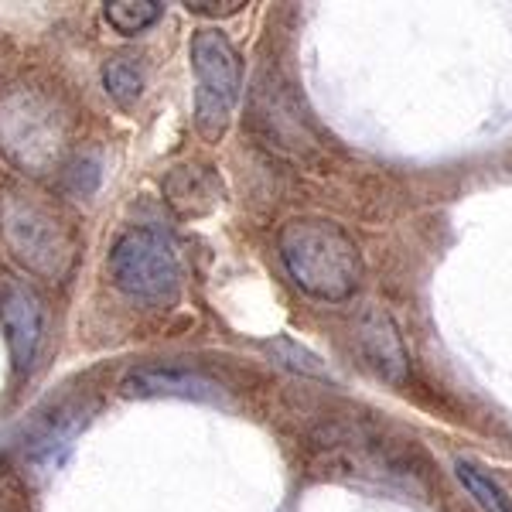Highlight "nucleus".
<instances>
[{
    "label": "nucleus",
    "instance_id": "f257e3e1",
    "mask_svg": "<svg viewBox=\"0 0 512 512\" xmlns=\"http://www.w3.org/2000/svg\"><path fill=\"white\" fill-rule=\"evenodd\" d=\"M277 250L287 274L318 301H345L362 284V253L338 222L294 219L280 229Z\"/></svg>",
    "mask_w": 512,
    "mask_h": 512
},
{
    "label": "nucleus",
    "instance_id": "f03ea898",
    "mask_svg": "<svg viewBox=\"0 0 512 512\" xmlns=\"http://www.w3.org/2000/svg\"><path fill=\"white\" fill-rule=\"evenodd\" d=\"M65 120L59 106L45 93L18 86L0 96V151L24 175H48L62 164L65 154Z\"/></svg>",
    "mask_w": 512,
    "mask_h": 512
},
{
    "label": "nucleus",
    "instance_id": "7ed1b4c3",
    "mask_svg": "<svg viewBox=\"0 0 512 512\" xmlns=\"http://www.w3.org/2000/svg\"><path fill=\"white\" fill-rule=\"evenodd\" d=\"M0 236L28 274L41 280H65L76 260V239L69 226L28 195H4L0 202Z\"/></svg>",
    "mask_w": 512,
    "mask_h": 512
},
{
    "label": "nucleus",
    "instance_id": "20e7f679",
    "mask_svg": "<svg viewBox=\"0 0 512 512\" xmlns=\"http://www.w3.org/2000/svg\"><path fill=\"white\" fill-rule=\"evenodd\" d=\"M110 277L130 301L147 308H171L181 297V260L158 229H130L110 250Z\"/></svg>",
    "mask_w": 512,
    "mask_h": 512
},
{
    "label": "nucleus",
    "instance_id": "39448f33",
    "mask_svg": "<svg viewBox=\"0 0 512 512\" xmlns=\"http://www.w3.org/2000/svg\"><path fill=\"white\" fill-rule=\"evenodd\" d=\"M192 69H195V130L209 144L226 134L243 86L239 52L222 31L202 28L192 35Z\"/></svg>",
    "mask_w": 512,
    "mask_h": 512
},
{
    "label": "nucleus",
    "instance_id": "423d86ee",
    "mask_svg": "<svg viewBox=\"0 0 512 512\" xmlns=\"http://www.w3.org/2000/svg\"><path fill=\"white\" fill-rule=\"evenodd\" d=\"M318 448L328 454V472L332 475L376 482V485H383V489H393L396 482H407V478L414 482V475H410L407 468L396 465L393 451H386L383 441H376V437L366 431H352V427L328 431L318 441Z\"/></svg>",
    "mask_w": 512,
    "mask_h": 512
},
{
    "label": "nucleus",
    "instance_id": "0eeeda50",
    "mask_svg": "<svg viewBox=\"0 0 512 512\" xmlns=\"http://www.w3.org/2000/svg\"><path fill=\"white\" fill-rule=\"evenodd\" d=\"M250 123L267 147H277L284 154H304L315 147V137L308 134V123L297 113L287 86H274V79H260L250 106Z\"/></svg>",
    "mask_w": 512,
    "mask_h": 512
},
{
    "label": "nucleus",
    "instance_id": "6e6552de",
    "mask_svg": "<svg viewBox=\"0 0 512 512\" xmlns=\"http://www.w3.org/2000/svg\"><path fill=\"white\" fill-rule=\"evenodd\" d=\"M89 414H93V403L69 400L62 407H55L45 420H38L21 444L24 472L52 475L65 461V454L72 451V441L79 437V431L89 424Z\"/></svg>",
    "mask_w": 512,
    "mask_h": 512
},
{
    "label": "nucleus",
    "instance_id": "1a4fd4ad",
    "mask_svg": "<svg viewBox=\"0 0 512 512\" xmlns=\"http://www.w3.org/2000/svg\"><path fill=\"white\" fill-rule=\"evenodd\" d=\"M123 396L134 400H195V403H222L226 390L212 376L181 366H137L123 376Z\"/></svg>",
    "mask_w": 512,
    "mask_h": 512
},
{
    "label": "nucleus",
    "instance_id": "9d476101",
    "mask_svg": "<svg viewBox=\"0 0 512 512\" xmlns=\"http://www.w3.org/2000/svg\"><path fill=\"white\" fill-rule=\"evenodd\" d=\"M0 318H4L7 345L18 373H28L38 359L41 338H45V304L41 297L24 284H7L0 297Z\"/></svg>",
    "mask_w": 512,
    "mask_h": 512
},
{
    "label": "nucleus",
    "instance_id": "9b49d317",
    "mask_svg": "<svg viewBox=\"0 0 512 512\" xmlns=\"http://www.w3.org/2000/svg\"><path fill=\"white\" fill-rule=\"evenodd\" d=\"M355 342H359V352L362 359L369 362V369L386 379L393 386H403L407 383V373H410V359H407V349H403V335L396 328V321L390 311L383 308H366L355 325Z\"/></svg>",
    "mask_w": 512,
    "mask_h": 512
},
{
    "label": "nucleus",
    "instance_id": "f8f14e48",
    "mask_svg": "<svg viewBox=\"0 0 512 512\" xmlns=\"http://www.w3.org/2000/svg\"><path fill=\"white\" fill-rule=\"evenodd\" d=\"M164 202L178 212V216H205L222 202V181L212 168L202 164H181L164 178Z\"/></svg>",
    "mask_w": 512,
    "mask_h": 512
},
{
    "label": "nucleus",
    "instance_id": "ddd939ff",
    "mask_svg": "<svg viewBox=\"0 0 512 512\" xmlns=\"http://www.w3.org/2000/svg\"><path fill=\"white\" fill-rule=\"evenodd\" d=\"M454 475H458V482L465 485V492L478 502V509L482 512H512L509 492L502 489V485L495 482L485 468H478L475 461L458 458L454 461Z\"/></svg>",
    "mask_w": 512,
    "mask_h": 512
},
{
    "label": "nucleus",
    "instance_id": "4468645a",
    "mask_svg": "<svg viewBox=\"0 0 512 512\" xmlns=\"http://www.w3.org/2000/svg\"><path fill=\"white\" fill-rule=\"evenodd\" d=\"M103 86L117 99V106L130 110L144 93V69L137 65V59H110L103 65Z\"/></svg>",
    "mask_w": 512,
    "mask_h": 512
},
{
    "label": "nucleus",
    "instance_id": "2eb2a0df",
    "mask_svg": "<svg viewBox=\"0 0 512 512\" xmlns=\"http://www.w3.org/2000/svg\"><path fill=\"white\" fill-rule=\"evenodd\" d=\"M164 14V4L158 0H113L106 4V21L120 31V35H140L144 28H151Z\"/></svg>",
    "mask_w": 512,
    "mask_h": 512
},
{
    "label": "nucleus",
    "instance_id": "dca6fc26",
    "mask_svg": "<svg viewBox=\"0 0 512 512\" xmlns=\"http://www.w3.org/2000/svg\"><path fill=\"white\" fill-rule=\"evenodd\" d=\"M263 349L270 352V359H274V362H280V366H287V369H294V373H301V376H315V379L328 376L318 355L308 352L304 345H297L294 338H287V335H277L274 342H267Z\"/></svg>",
    "mask_w": 512,
    "mask_h": 512
},
{
    "label": "nucleus",
    "instance_id": "f3484780",
    "mask_svg": "<svg viewBox=\"0 0 512 512\" xmlns=\"http://www.w3.org/2000/svg\"><path fill=\"white\" fill-rule=\"evenodd\" d=\"M96 185H99V158L96 154H86L82 161L72 164V171H69V188L76 195H93L96 192Z\"/></svg>",
    "mask_w": 512,
    "mask_h": 512
},
{
    "label": "nucleus",
    "instance_id": "a211bd4d",
    "mask_svg": "<svg viewBox=\"0 0 512 512\" xmlns=\"http://www.w3.org/2000/svg\"><path fill=\"white\" fill-rule=\"evenodd\" d=\"M188 11L192 14H209V18H219V14H236L239 7H246L243 0H188Z\"/></svg>",
    "mask_w": 512,
    "mask_h": 512
}]
</instances>
